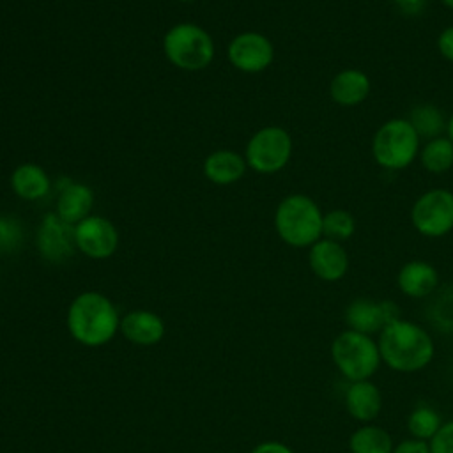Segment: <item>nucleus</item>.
I'll list each match as a JSON object with an SVG mask.
<instances>
[{
    "mask_svg": "<svg viewBox=\"0 0 453 453\" xmlns=\"http://www.w3.org/2000/svg\"><path fill=\"white\" fill-rule=\"evenodd\" d=\"M380 359L395 372L412 373L423 370L434 357V340L425 327L396 319L379 333Z\"/></svg>",
    "mask_w": 453,
    "mask_h": 453,
    "instance_id": "nucleus-1",
    "label": "nucleus"
},
{
    "mask_svg": "<svg viewBox=\"0 0 453 453\" xmlns=\"http://www.w3.org/2000/svg\"><path fill=\"white\" fill-rule=\"evenodd\" d=\"M120 326L111 301L99 292H83L69 306L67 327L74 340L99 347L113 338Z\"/></svg>",
    "mask_w": 453,
    "mask_h": 453,
    "instance_id": "nucleus-2",
    "label": "nucleus"
},
{
    "mask_svg": "<svg viewBox=\"0 0 453 453\" xmlns=\"http://www.w3.org/2000/svg\"><path fill=\"white\" fill-rule=\"evenodd\" d=\"M322 211L315 200L296 193L285 196L274 212V226L283 242L306 248L322 237Z\"/></svg>",
    "mask_w": 453,
    "mask_h": 453,
    "instance_id": "nucleus-3",
    "label": "nucleus"
},
{
    "mask_svg": "<svg viewBox=\"0 0 453 453\" xmlns=\"http://www.w3.org/2000/svg\"><path fill=\"white\" fill-rule=\"evenodd\" d=\"M331 356L338 372L350 382L368 380L382 361L377 342L370 334L352 329L340 333L333 340Z\"/></svg>",
    "mask_w": 453,
    "mask_h": 453,
    "instance_id": "nucleus-4",
    "label": "nucleus"
},
{
    "mask_svg": "<svg viewBox=\"0 0 453 453\" xmlns=\"http://www.w3.org/2000/svg\"><path fill=\"white\" fill-rule=\"evenodd\" d=\"M421 138L407 119H389L373 134L372 154L386 170L407 168L419 154Z\"/></svg>",
    "mask_w": 453,
    "mask_h": 453,
    "instance_id": "nucleus-5",
    "label": "nucleus"
},
{
    "mask_svg": "<svg viewBox=\"0 0 453 453\" xmlns=\"http://www.w3.org/2000/svg\"><path fill=\"white\" fill-rule=\"evenodd\" d=\"M166 58L186 71H198L211 64L214 57V42L211 35L195 23H177L163 39Z\"/></svg>",
    "mask_w": 453,
    "mask_h": 453,
    "instance_id": "nucleus-6",
    "label": "nucleus"
},
{
    "mask_svg": "<svg viewBox=\"0 0 453 453\" xmlns=\"http://www.w3.org/2000/svg\"><path fill=\"white\" fill-rule=\"evenodd\" d=\"M292 156V138L278 126L258 129L246 145V165L258 173L280 172Z\"/></svg>",
    "mask_w": 453,
    "mask_h": 453,
    "instance_id": "nucleus-7",
    "label": "nucleus"
},
{
    "mask_svg": "<svg viewBox=\"0 0 453 453\" xmlns=\"http://www.w3.org/2000/svg\"><path fill=\"white\" fill-rule=\"evenodd\" d=\"M412 226L425 237H442L453 230V191L434 188L425 191L411 209Z\"/></svg>",
    "mask_w": 453,
    "mask_h": 453,
    "instance_id": "nucleus-8",
    "label": "nucleus"
},
{
    "mask_svg": "<svg viewBox=\"0 0 453 453\" xmlns=\"http://www.w3.org/2000/svg\"><path fill=\"white\" fill-rule=\"evenodd\" d=\"M228 60L244 73H260L273 64V42L258 32H242L228 44Z\"/></svg>",
    "mask_w": 453,
    "mask_h": 453,
    "instance_id": "nucleus-9",
    "label": "nucleus"
},
{
    "mask_svg": "<svg viewBox=\"0 0 453 453\" xmlns=\"http://www.w3.org/2000/svg\"><path fill=\"white\" fill-rule=\"evenodd\" d=\"M76 248L90 258H108L119 246L115 225L101 216H87L74 225Z\"/></svg>",
    "mask_w": 453,
    "mask_h": 453,
    "instance_id": "nucleus-10",
    "label": "nucleus"
},
{
    "mask_svg": "<svg viewBox=\"0 0 453 453\" xmlns=\"http://www.w3.org/2000/svg\"><path fill=\"white\" fill-rule=\"evenodd\" d=\"M400 319L398 306L393 301H373L366 297L354 299L345 310V322L349 329L372 334L380 333L389 322Z\"/></svg>",
    "mask_w": 453,
    "mask_h": 453,
    "instance_id": "nucleus-11",
    "label": "nucleus"
},
{
    "mask_svg": "<svg viewBox=\"0 0 453 453\" xmlns=\"http://www.w3.org/2000/svg\"><path fill=\"white\" fill-rule=\"evenodd\" d=\"M74 246V226L60 219L57 212L46 214L37 230V248L42 258L60 264L73 255Z\"/></svg>",
    "mask_w": 453,
    "mask_h": 453,
    "instance_id": "nucleus-12",
    "label": "nucleus"
},
{
    "mask_svg": "<svg viewBox=\"0 0 453 453\" xmlns=\"http://www.w3.org/2000/svg\"><path fill=\"white\" fill-rule=\"evenodd\" d=\"M308 262L313 274L324 281H338L349 269V255L342 242L324 237L310 246Z\"/></svg>",
    "mask_w": 453,
    "mask_h": 453,
    "instance_id": "nucleus-13",
    "label": "nucleus"
},
{
    "mask_svg": "<svg viewBox=\"0 0 453 453\" xmlns=\"http://www.w3.org/2000/svg\"><path fill=\"white\" fill-rule=\"evenodd\" d=\"M396 283L407 297L423 299L439 288V273L425 260H411L398 271Z\"/></svg>",
    "mask_w": 453,
    "mask_h": 453,
    "instance_id": "nucleus-14",
    "label": "nucleus"
},
{
    "mask_svg": "<svg viewBox=\"0 0 453 453\" xmlns=\"http://www.w3.org/2000/svg\"><path fill=\"white\" fill-rule=\"evenodd\" d=\"M372 83L366 73L359 69H343L336 73L329 83L331 99L340 106H357L370 94Z\"/></svg>",
    "mask_w": 453,
    "mask_h": 453,
    "instance_id": "nucleus-15",
    "label": "nucleus"
},
{
    "mask_svg": "<svg viewBox=\"0 0 453 453\" xmlns=\"http://www.w3.org/2000/svg\"><path fill=\"white\" fill-rule=\"evenodd\" d=\"M92 203H94V193L87 184L67 180L58 193L57 216L74 226L81 219L90 216Z\"/></svg>",
    "mask_w": 453,
    "mask_h": 453,
    "instance_id": "nucleus-16",
    "label": "nucleus"
},
{
    "mask_svg": "<svg viewBox=\"0 0 453 453\" xmlns=\"http://www.w3.org/2000/svg\"><path fill=\"white\" fill-rule=\"evenodd\" d=\"M345 407L357 421H372L382 409V393L370 380L350 382L345 391Z\"/></svg>",
    "mask_w": 453,
    "mask_h": 453,
    "instance_id": "nucleus-17",
    "label": "nucleus"
},
{
    "mask_svg": "<svg viewBox=\"0 0 453 453\" xmlns=\"http://www.w3.org/2000/svg\"><path fill=\"white\" fill-rule=\"evenodd\" d=\"M120 331L133 343L154 345L163 338L165 324L159 315L147 310H136L120 320Z\"/></svg>",
    "mask_w": 453,
    "mask_h": 453,
    "instance_id": "nucleus-18",
    "label": "nucleus"
},
{
    "mask_svg": "<svg viewBox=\"0 0 453 453\" xmlns=\"http://www.w3.org/2000/svg\"><path fill=\"white\" fill-rule=\"evenodd\" d=\"M246 170V159L234 150L219 149L207 156L203 163L205 177L219 186L237 182Z\"/></svg>",
    "mask_w": 453,
    "mask_h": 453,
    "instance_id": "nucleus-19",
    "label": "nucleus"
},
{
    "mask_svg": "<svg viewBox=\"0 0 453 453\" xmlns=\"http://www.w3.org/2000/svg\"><path fill=\"white\" fill-rule=\"evenodd\" d=\"M11 186L19 198L39 200L50 191V177L41 166L34 163H25L12 172Z\"/></svg>",
    "mask_w": 453,
    "mask_h": 453,
    "instance_id": "nucleus-20",
    "label": "nucleus"
},
{
    "mask_svg": "<svg viewBox=\"0 0 453 453\" xmlns=\"http://www.w3.org/2000/svg\"><path fill=\"white\" fill-rule=\"evenodd\" d=\"M407 120L411 122V126L414 127L418 136L426 138V140L442 136L441 133L446 131V124H448V119H444L442 111L435 104H430V103L416 104L411 110V115Z\"/></svg>",
    "mask_w": 453,
    "mask_h": 453,
    "instance_id": "nucleus-21",
    "label": "nucleus"
},
{
    "mask_svg": "<svg viewBox=\"0 0 453 453\" xmlns=\"http://www.w3.org/2000/svg\"><path fill=\"white\" fill-rule=\"evenodd\" d=\"M350 453H391L393 441L391 435L375 425H365L357 428L349 439Z\"/></svg>",
    "mask_w": 453,
    "mask_h": 453,
    "instance_id": "nucleus-22",
    "label": "nucleus"
},
{
    "mask_svg": "<svg viewBox=\"0 0 453 453\" xmlns=\"http://www.w3.org/2000/svg\"><path fill=\"white\" fill-rule=\"evenodd\" d=\"M419 159L426 172L442 173L453 166V142L448 136L426 140L419 149Z\"/></svg>",
    "mask_w": 453,
    "mask_h": 453,
    "instance_id": "nucleus-23",
    "label": "nucleus"
},
{
    "mask_svg": "<svg viewBox=\"0 0 453 453\" xmlns=\"http://www.w3.org/2000/svg\"><path fill=\"white\" fill-rule=\"evenodd\" d=\"M428 304V320L444 333H453V285L437 288Z\"/></svg>",
    "mask_w": 453,
    "mask_h": 453,
    "instance_id": "nucleus-24",
    "label": "nucleus"
},
{
    "mask_svg": "<svg viewBox=\"0 0 453 453\" xmlns=\"http://www.w3.org/2000/svg\"><path fill=\"white\" fill-rule=\"evenodd\" d=\"M441 425H442V419L439 412L428 405L416 407L407 419V428L411 435L419 441H430L437 434Z\"/></svg>",
    "mask_w": 453,
    "mask_h": 453,
    "instance_id": "nucleus-25",
    "label": "nucleus"
},
{
    "mask_svg": "<svg viewBox=\"0 0 453 453\" xmlns=\"http://www.w3.org/2000/svg\"><path fill=\"white\" fill-rule=\"evenodd\" d=\"M356 230V219L349 211L333 209L322 218V237L336 242H343L352 237Z\"/></svg>",
    "mask_w": 453,
    "mask_h": 453,
    "instance_id": "nucleus-26",
    "label": "nucleus"
},
{
    "mask_svg": "<svg viewBox=\"0 0 453 453\" xmlns=\"http://www.w3.org/2000/svg\"><path fill=\"white\" fill-rule=\"evenodd\" d=\"M23 239L21 225L9 216H0V250H14Z\"/></svg>",
    "mask_w": 453,
    "mask_h": 453,
    "instance_id": "nucleus-27",
    "label": "nucleus"
},
{
    "mask_svg": "<svg viewBox=\"0 0 453 453\" xmlns=\"http://www.w3.org/2000/svg\"><path fill=\"white\" fill-rule=\"evenodd\" d=\"M428 446L430 453H453V421L442 423Z\"/></svg>",
    "mask_w": 453,
    "mask_h": 453,
    "instance_id": "nucleus-28",
    "label": "nucleus"
},
{
    "mask_svg": "<svg viewBox=\"0 0 453 453\" xmlns=\"http://www.w3.org/2000/svg\"><path fill=\"white\" fill-rule=\"evenodd\" d=\"M391 453H430V446L426 441L419 439H405L398 442Z\"/></svg>",
    "mask_w": 453,
    "mask_h": 453,
    "instance_id": "nucleus-29",
    "label": "nucleus"
},
{
    "mask_svg": "<svg viewBox=\"0 0 453 453\" xmlns=\"http://www.w3.org/2000/svg\"><path fill=\"white\" fill-rule=\"evenodd\" d=\"M437 50L446 60L453 62V27H448L439 34Z\"/></svg>",
    "mask_w": 453,
    "mask_h": 453,
    "instance_id": "nucleus-30",
    "label": "nucleus"
},
{
    "mask_svg": "<svg viewBox=\"0 0 453 453\" xmlns=\"http://www.w3.org/2000/svg\"><path fill=\"white\" fill-rule=\"evenodd\" d=\"M396 9L405 16H418L426 9V0H393Z\"/></svg>",
    "mask_w": 453,
    "mask_h": 453,
    "instance_id": "nucleus-31",
    "label": "nucleus"
},
{
    "mask_svg": "<svg viewBox=\"0 0 453 453\" xmlns=\"http://www.w3.org/2000/svg\"><path fill=\"white\" fill-rule=\"evenodd\" d=\"M251 453H294L288 446L276 442V441H269V442H262L258 444Z\"/></svg>",
    "mask_w": 453,
    "mask_h": 453,
    "instance_id": "nucleus-32",
    "label": "nucleus"
},
{
    "mask_svg": "<svg viewBox=\"0 0 453 453\" xmlns=\"http://www.w3.org/2000/svg\"><path fill=\"white\" fill-rule=\"evenodd\" d=\"M446 136L453 142V115L448 119V124H446Z\"/></svg>",
    "mask_w": 453,
    "mask_h": 453,
    "instance_id": "nucleus-33",
    "label": "nucleus"
},
{
    "mask_svg": "<svg viewBox=\"0 0 453 453\" xmlns=\"http://www.w3.org/2000/svg\"><path fill=\"white\" fill-rule=\"evenodd\" d=\"M442 4H444L448 9H453V0H442Z\"/></svg>",
    "mask_w": 453,
    "mask_h": 453,
    "instance_id": "nucleus-34",
    "label": "nucleus"
},
{
    "mask_svg": "<svg viewBox=\"0 0 453 453\" xmlns=\"http://www.w3.org/2000/svg\"><path fill=\"white\" fill-rule=\"evenodd\" d=\"M180 2H193V0H180Z\"/></svg>",
    "mask_w": 453,
    "mask_h": 453,
    "instance_id": "nucleus-35",
    "label": "nucleus"
}]
</instances>
